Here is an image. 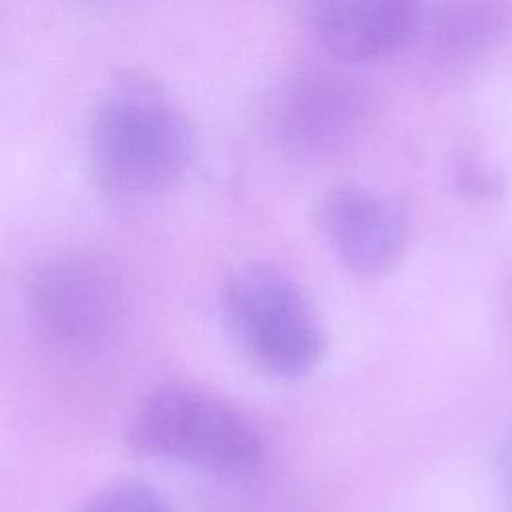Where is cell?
<instances>
[{
	"mask_svg": "<svg viewBox=\"0 0 512 512\" xmlns=\"http://www.w3.org/2000/svg\"><path fill=\"white\" fill-rule=\"evenodd\" d=\"M86 146L100 190L136 200L172 188L186 174L196 140L186 110L166 86L128 70L96 100Z\"/></svg>",
	"mask_w": 512,
	"mask_h": 512,
	"instance_id": "6da1fadb",
	"label": "cell"
},
{
	"mask_svg": "<svg viewBox=\"0 0 512 512\" xmlns=\"http://www.w3.org/2000/svg\"><path fill=\"white\" fill-rule=\"evenodd\" d=\"M132 452L212 474H246L262 458L254 422L222 396L190 384L164 382L132 410L126 424Z\"/></svg>",
	"mask_w": 512,
	"mask_h": 512,
	"instance_id": "7a4b0ae2",
	"label": "cell"
},
{
	"mask_svg": "<svg viewBox=\"0 0 512 512\" xmlns=\"http://www.w3.org/2000/svg\"><path fill=\"white\" fill-rule=\"evenodd\" d=\"M222 308L248 360L276 378H300L322 358L324 332L298 284L268 264L238 268L224 284Z\"/></svg>",
	"mask_w": 512,
	"mask_h": 512,
	"instance_id": "3957f363",
	"label": "cell"
},
{
	"mask_svg": "<svg viewBox=\"0 0 512 512\" xmlns=\"http://www.w3.org/2000/svg\"><path fill=\"white\" fill-rule=\"evenodd\" d=\"M24 300L40 338L66 354L104 348L124 318L120 276L90 252H58L36 262L24 282Z\"/></svg>",
	"mask_w": 512,
	"mask_h": 512,
	"instance_id": "277c9868",
	"label": "cell"
},
{
	"mask_svg": "<svg viewBox=\"0 0 512 512\" xmlns=\"http://www.w3.org/2000/svg\"><path fill=\"white\" fill-rule=\"evenodd\" d=\"M274 116L288 146L322 156L340 150L358 134L366 116V98L338 72H300L282 86Z\"/></svg>",
	"mask_w": 512,
	"mask_h": 512,
	"instance_id": "5b68a950",
	"label": "cell"
},
{
	"mask_svg": "<svg viewBox=\"0 0 512 512\" xmlns=\"http://www.w3.org/2000/svg\"><path fill=\"white\" fill-rule=\"evenodd\" d=\"M318 224L340 262L358 276L392 270L406 248L402 214L360 184H336L320 200Z\"/></svg>",
	"mask_w": 512,
	"mask_h": 512,
	"instance_id": "8992f818",
	"label": "cell"
},
{
	"mask_svg": "<svg viewBox=\"0 0 512 512\" xmlns=\"http://www.w3.org/2000/svg\"><path fill=\"white\" fill-rule=\"evenodd\" d=\"M422 18V0H310L316 42L340 62H376L402 48Z\"/></svg>",
	"mask_w": 512,
	"mask_h": 512,
	"instance_id": "52a82bcc",
	"label": "cell"
},
{
	"mask_svg": "<svg viewBox=\"0 0 512 512\" xmlns=\"http://www.w3.org/2000/svg\"><path fill=\"white\" fill-rule=\"evenodd\" d=\"M512 22V0H436L430 48L448 64H472L492 52Z\"/></svg>",
	"mask_w": 512,
	"mask_h": 512,
	"instance_id": "ba28073f",
	"label": "cell"
},
{
	"mask_svg": "<svg viewBox=\"0 0 512 512\" xmlns=\"http://www.w3.org/2000/svg\"><path fill=\"white\" fill-rule=\"evenodd\" d=\"M78 512H172L168 502L148 484L120 480L96 492Z\"/></svg>",
	"mask_w": 512,
	"mask_h": 512,
	"instance_id": "9c48e42d",
	"label": "cell"
},
{
	"mask_svg": "<svg viewBox=\"0 0 512 512\" xmlns=\"http://www.w3.org/2000/svg\"><path fill=\"white\" fill-rule=\"evenodd\" d=\"M458 188L472 198H490L500 194L502 180L496 172L478 160H466L456 170Z\"/></svg>",
	"mask_w": 512,
	"mask_h": 512,
	"instance_id": "30bf717a",
	"label": "cell"
},
{
	"mask_svg": "<svg viewBox=\"0 0 512 512\" xmlns=\"http://www.w3.org/2000/svg\"><path fill=\"white\" fill-rule=\"evenodd\" d=\"M502 474H504V484L508 488V494L512 498V426L508 428L504 446H502Z\"/></svg>",
	"mask_w": 512,
	"mask_h": 512,
	"instance_id": "8fae6325",
	"label": "cell"
},
{
	"mask_svg": "<svg viewBox=\"0 0 512 512\" xmlns=\"http://www.w3.org/2000/svg\"><path fill=\"white\" fill-rule=\"evenodd\" d=\"M84 4H116V2H124V0H80Z\"/></svg>",
	"mask_w": 512,
	"mask_h": 512,
	"instance_id": "7c38bea8",
	"label": "cell"
}]
</instances>
